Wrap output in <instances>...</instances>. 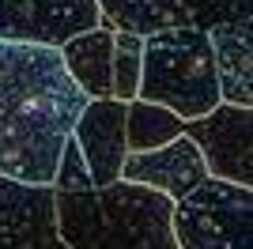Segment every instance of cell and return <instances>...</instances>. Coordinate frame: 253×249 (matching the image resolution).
<instances>
[{
	"mask_svg": "<svg viewBox=\"0 0 253 249\" xmlns=\"http://www.w3.org/2000/svg\"><path fill=\"white\" fill-rule=\"evenodd\" d=\"M84 102L57 45L0 38V177L53 185Z\"/></svg>",
	"mask_w": 253,
	"mask_h": 249,
	"instance_id": "1",
	"label": "cell"
},
{
	"mask_svg": "<svg viewBox=\"0 0 253 249\" xmlns=\"http://www.w3.org/2000/svg\"><path fill=\"white\" fill-rule=\"evenodd\" d=\"M53 208L68 249H178L170 230L174 200L159 189L117 177L84 193H57Z\"/></svg>",
	"mask_w": 253,
	"mask_h": 249,
	"instance_id": "2",
	"label": "cell"
},
{
	"mask_svg": "<svg viewBox=\"0 0 253 249\" xmlns=\"http://www.w3.org/2000/svg\"><path fill=\"white\" fill-rule=\"evenodd\" d=\"M136 98L167 106L181 121L208 114L219 102L215 53H211L208 31L170 27V31L144 34Z\"/></svg>",
	"mask_w": 253,
	"mask_h": 249,
	"instance_id": "3",
	"label": "cell"
},
{
	"mask_svg": "<svg viewBox=\"0 0 253 249\" xmlns=\"http://www.w3.org/2000/svg\"><path fill=\"white\" fill-rule=\"evenodd\" d=\"M178 249H253V189L204 177L170 208Z\"/></svg>",
	"mask_w": 253,
	"mask_h": 249,
	"instance_id": "4",
	"label": "cell"
},
{
	"mask_svg": "<svg viewBox=\"0 0 253 249\" xmlns=\"http://www.w3.org/2000/svg\"><path fill=\"white\" fill-rule=\"evenodd\" d=\"M98 27L155 34L170 27L211 31L215 23L250 19V0H95Z\"/></svg>",
	"mask_w": 253,
	"mask_h": 249,
	"instance_id": "5",
	"label": "cell"
},
{
	"mask_svg": "<svg viewBox=\"0 0 253 249\" xmlns=\"http://www.w3.org/2000/svg\"><path fill=\"white\" fill-rule=\"evenodd\" d=\"M181 132L201 147L211 177L253 185V106L215 102L208 114L181 121Z\"/></svg>",
	"mask_w": 253,
	"mask_h": 249,
	"instance_id": "6",
	"label": "cell"
},
{
	"mask_svg": "<svg viewBox=\"0 0 253 249\" xmlns=\"http://www.w3.org/2000/svg\"><path fill=\"white\" fill-rule=\"evenodd\" d=\"M53 197V185L0 177V249H68Z\"/></svg>",
	"mask_w": 253,
	"mask_h": 249,
	"instance_id": "7",
	"label": "cell"
},
{
	"mask_svg": "<svg viewBox=\"0 0 253 249\" xmlns=\"http://www.w3.org/2000/svg\"><path fill=\"white\" fill-rule=\"evenodd\" d=\"M98 27L95 0H0V38L61 45L80 31Z\"/></svg>",
	"mask_w": 253,
	"mask_h": 249,
	"instance_id": "8",
	"label": "cell"
},
{
	"mask_svg": "<svg viewBox=\"0 0 253 249\" xmlns=\"http://www.w3.org/2000/svg\"><path fill=\"white\" fill-rule=\"evenodd\" d=\"M72 140L87 163L91 185H110L121 174V163L128 155L125 144V102L121 98H87L80 117L72 124Z\"/></svg>",
	"mask_w": 253,
	"mask_h": 249,
	"instance_id": "9",
	"label": "cell"
},
{
	"mask_svg": "<svg viewBox=\"0 0 253 249\" xmlns=\"http://www.w3.org/2000/svg\"><path fill=\"white\" fill-rule=\"evenodd\" d=\"M121 181H132V185H148L167 193L170 200L185 197L193 185H201L208 177V166L201 159V147L193 144L189 136L181 132L174 140L159 147H148V151H128L125 163H121Z\"/></svg>",
	"mask_w": 253,
	"mask_h": 249,
	"instance_id": "10",
	"label": "cell"
},
{
	"mask_svg": "<svg viewBox=\"0 0 253 249\" xmlns=\"http://www.w3.org/2000/svg\"><path fill=\"white\" fill-rule=\"evenodd\" d=\"M215 53V80H219V102L253 106V23H215L208 31Z\"/></svg>",
	"mask_w": 253,
	"mask_h": 249,
	"instance_id": "11",
	"label": "cell"
},
{
	"mask_svg": "<svg viewBox=\"0 0 253 249\" xmlns=\"http://www.w3.org/2000/svg\"><path fill=\"white\" fill-rule=\"evenodd\" d=\"M64 68L76 80V87L87 98H110L114 94V80H110V57H114V31L110 27H91L72 38H64L61 45Z\"/></svg>",
	"mask_w": 253,
	"mask_h": 249,
	"instance_id": "12",
	"label": "cell"
},
{
	"mask_svg": "<svg viewBox=\"0 0 253 249\" xmlns=\"http://www.w3.org/2000/svg\"><path fill=\"white\" fill-rule=\"evenodd\" d=\"M181 136V117L174 110L148 98H128L125 102V144L128 151H148Z\"/></svg>",
	"mask_w": 253,
	"mask_h": 249,
	"instance_id": "13",
	"label": "cell"
},
{
	"mask_svg": "<svg viewBox=\"0 0 253 249\" xmlns=\"http://www.w3.org/2000/svg\"><path fill=\"white\" fill-rule=\"evenodd\" d=\"M140 49H144V34L114 31L110 80H114V98H121V102L136 98V83H140Z\"/></svg>",
	"mask_w": 253,
	"mask_h": 249,
	"instance_id": "14",
	"label": "cell"
},
{
	"mask_svg": "<svg viewBox=\"0 0 253 249\" xmlns=\"http://www.w3.org/2000/svg\"><path fill=\"white\" fill-rule=\"evenodd\" d=\"M84 189H95L91 185V174H87V163L80 155L76 140L68 136L61 147V159H57V174H53V193H84Z\"/></svg>",
	"mask_w": 253,
	"mask_h": 249,
	"instance_id": "15",
	"label": "cell"
}]
</instances>
